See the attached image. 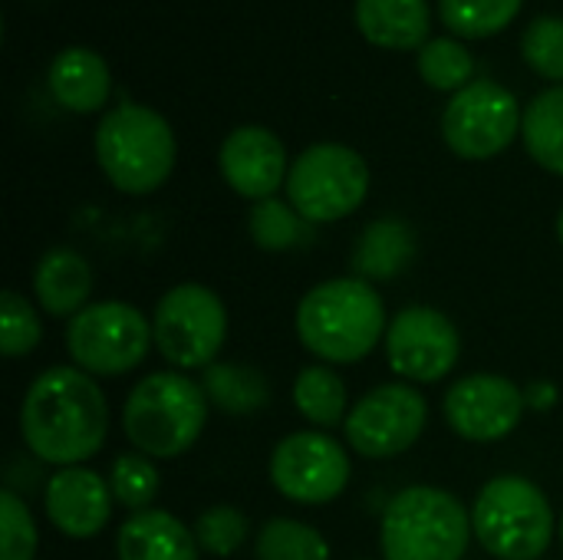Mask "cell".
<instances>
[{"mask_svg": "<svg viewBox=\"0 0 563 560\" xmlns=\"http://www.w3.org/2000/svg\"><path fill=\"white\" fill-rule=\"evenodd\" d=\"M23 446L49 465H82L109 439V403L96 376L76 366L43 370L20 403Z\"/></svg>", "mask_w": 563, "mask_h": 560, "instance_id": "obj_1", "label": "cell"}, {"mask_svg": "<svg viewBox=\"0 0 563 560\" xmlns=\"http://www.w3.org/2000/svg\"><path fill=\"white\" fill-rule=\"evenodd\" d=\"M386 304L363 277H333L297 304L300 343L327 363H360L386 340Z\"/></svg>", "mask_w": 563, "mask_h": 560, "instance_id": "obj_2", "label": "cell"}, {"mask_svg": "<svg viewBox=\"0 0 563 560\" xmlns=\"http://www.w3.org/2000/svg\"><path fill=\"white\" fill-rule=\"evenodd\" d=\"M208 409L211 403L191 376L148 373L125 396L122 432L148 459H178L201 439Z\"/></svg>", "mask_w": 563, "mask_h": 560, "instance_id": "obj_3", "label": "cell"}, {"mask_svg": "<svg viewBox=\"0 0 563 560\" xmlns=\"http://www.w3.org/2000/svg\"><path fill=\"white\" fill-rule=\"evenodd\" d=\"M175 132L168 119L148 106L122 102L96 125V162L122 195L158 191L175 168Z\"/></svg>", "mask_w": 563, "mask_h": 560, "instance_id": "obj_4", "label": "cell"}, {"mask_svg": "<svg viewBox=\"0 0 563 560\" xmlns=\"http://www.w3.org/2000/svg\"><path fill=\"white\" fill-rule=\"evenodd\" d=\"M472 512L445 488H402L383 512L386 560H462L472 545Z\"/></svg>", "mask_w": 563, "mask_h": 560, "instance_id": "obj_5", "label": "cell"}, {"mask_svg": "<svg viewBox=\"0 0 563 560\" xmlns=\"http://www.w3.org/2000/svg\"><path fill=\"white\" fill-rule=\"evenodd\" d=\"M475 541L498 560H538L554 541V508L525 475L492 479L472 508Z\"/></svg>", "mask_w": 563, "mask_h": 560, "instance_id": "obj_6", "label": "cell"}, {"mask_svg": "<svg viewBox=\"0 0 563 560\" xmlns=\"http://www.w3.org/2000/svg\"><path fill=\"white\" fill-rule=\"evenodd\" d=\"M287 201L307 224L350 218L369 195L366 158L340 142H317L290 162Z\"/></svg>", "mask_w": 563, "mask_h": 560, "instance_id": "obj_7", "label": "cell"}, {"mask_svg": "<svg viewBox=\"0 0 563 560\" xmlns=\"http://www.w3.org/2000/svg\"><path fill=\"white\" fill-rule=\"evenodd\" d=\"M152 337L162 360L178 373L208 370L228 340V310L211 287L175 284L155 304Z\"/></svg>", "mask_w": 563, "mask_h": 560, "instance_id": "obj_8", "label": "cell"}, {"mask_svg": "<svg viewBox=\"0 0 563 560\" xmlns=\"http://www.w3.org/2000/svg\"><path fill=\"white\" fill-rule=\"evenodd\" d=\"M155 347L152 320L122 300L89 304L66 323V353L89 376H125Z\"/></svg>", "mask_w": 563, "mask_h": 560, "instance_id": "obj_9", "label": "cell"}, {"mask_svg": "<svg viewBox=\"0 0 563 560\" xmlns=\"http://www.w3.org/2000/svg\"><path fill=\"white\" fill-rule=\"evenodd\" d=\"M525 112L511 89L495 79H475L455 92L442 112L445 145L468 162L501 155L521 132Z\"/></svg>", "mask_w": 563, "mask_h": 560, "instance_id": "obj_10", "label": "cell"}, {"mask_svg": "<svg viewBox=\"0 0 563 560\" xmlns=\"http://www.w3.org/2000/svg\"><path fill=\"white\" fill-rule=\"evenodd\" d=\"M426 422L429 403L412 383H383L350 409L343 432L356 455L396 459L422 439Z\"/></svg>", "mask_w": 563, "mask_h": 560, "instance_id": "obj_11", "label": "cell"}, {"mask_svg": "<svg viewBox=\"0 0 563 560\" xmlns=\"http://www.w3.org/2000/svg\"><path fill=\"white\" fill-rule=\"evenodd\" d=\"M271 482L294 505H330L350 485V455L343 446L320 432L300 429L284 436L271 452Z\"/></svg>", "mask_w": 563, "mask_h": 560, "instance_id": "obj_12", "label": "cell"}, {"mask_svg": "<svg viewBox=\"0 0 563 560\" xmlns=\"http://www.w3.org/2000/svg\"><path fill=\"white\" fill-rule=\"evenodd\" d=\"M386 360L406 383H439L445 380L462 353V337L455 323L435 307H406L386 327Z\"/></svg>", "mask_w": 563, "mask_h": 560, "instance_id": "obj_13", "label": "cell"}, {"mask_svg": "<svg viewBox=\"0 0 563 560\" xmlns=\"http://www.w3.org/2000/svg\"><path fill=\"white\" fill-rule=\"evenodd\" d=\"M528 409L525 389L498 373H472L449 386L442 413L455 436L465 442H501L508 439Z\"/></svg>", "mask_w": 563, "mask_h": 560, "instance_id": "obj_14", "label": "cell"}, {"mask_svg": "<svg viewBox=\"0 0 563 560\" xmlns=\"http://www.w3.org/2000/svg\"><path fill=\"white\" fill-rule=\"evenodd\" d=\"M221 175L231 191L251 201L274 198L290 175L284 142L264 125H238L218 152Z\"/></svg>", "mask_w": 563, "mask_h": 560, "instance_id": "obj_15", "label": "cell"}, {"mask_svg": "<svg viewBox=\"0 0 563 560\" xmlns=\"http://www.w3.org/2000/svg\"><path fill=\"white\" fill-rule=\"evenodd\" d=\"M112 488L109 479L86 465L59 469L43 488V512L49 525L73 541H89L106 531L112 518Z\"/></svg>", "mask_w": 563, "mask_h": 560, "instance_id": "obj_16", "label": "cell"}, {"mask_svg": "<svg viewBox=\"0 0 563 560\" xmlns=\"http://www.w3.org/2000/svg\"><path fill=\"white\" fill-rule=\"evenodd\" d=\"M46 86L63 109L89 116V112L106 109L112 96V73H109V63L96 50L69 46L53 56Z\"/></svg>", "mask_w": 563, "mask_h": 560, "instance_id": "obj_17", "label": "cell"}, {"mask_svg": "<svg viewBox=\"0 0 563 560\" xmlns=\"http://www.w3.org/2000/svg\"><path fill=\"white\" fill-rule=\"evenodd\" d=\"M119 560H198L201 548L195 531L185 528L172 512L145 508L122 521L115 535Z\"/></svg>", "mask_w": 563, "mask_h": 560, "instance_id": "obj_18", "label": "cell"}, {"mask_svg": "<svg viewBox=\"0 0 563 560\" xmlns=\"http://www.w3.org/2000/svg\"><path fill=\"white\" fill-rule=\"evenodd\" d=\"M33 294L49 317H76L92 294V267L73 248H49L33 271Z\"/></svg>", "mask_w": 563, "mask_h": 560, "instance_id": "obj_19", "label": "cell"}, {"mask_svg": "<svg viewBox=\"0 0 563 560\" xmlns=\"http://www.w3.org/2000/svg\"><path fill=\"white\" fill-rule=\"evenodd\" d=\"M356 26L379 50H422L432 13L426 0H356Z\"/></svg>", "mask_w": 563, "mask_h": 560, "instance_id": "obj_20", "label": "cell"}, {"mask_svg": "<svg viewBox=\"0 0 563 560\" xmlns=\"http://www.w3.org/2000/svg\"><path fill=\"white\" fill-rule=\"evenodd\" d=\"M416 257V231L402 218H376L363 228L356 251H353V271L363 281H393L399 277L409 261Z\"/></svg>", "mask_w": 563, "mask_h": 560, "instance_id": "obj_21", "label": "cell"}, {"mask_svg": "<svg viewBox=\"0 0 563 560\" xmlns=\"http://www.w3.org/2000/svg\"><path fill=\"white\" fill-rule=\"evenodd\" d=\"M208 403L228 416H251L271 403V383L261 370L244 363H211L201 373Z\"/></svg>", "mask_w": 563, "mask_h": 560, "instance_id": "obj_22", "label": "cell"}, {"mask_svg": "<svg viewBox=\"0 0 563 560\" xmlns=\"http://www.w3.org/2000/svg\"><path fill=\"white\" fill-rule=\"evenodd\" d=\"M294 406L317 429H336L350 416V393L336 370L307 366L294 380Z\"/></svg>", "mask_w": 563, "mask_h": 560, "instance_id": "obj_23", "label": "cell"}, {"mask_svg": "<svg viewBox=\"0 0 563 560\" xmlns=\"http://www.w3.org/2000/svg\"><path fill=\"white\" fill-rule=\"evenodd\" d=\"M521 139L528 155L563 178V86H551L531 99L521 122Z\"/></svg>", "mask_w": 563, "mask_h": 560, "instance_id": "obj_24", "label": "cell"}, {"mask_svg": "<svg viewBox=\"0 0 563 560\" xmlns=\"http://www.w3.org/2000/svg\"><path fill=\"white\" fill-rule=\"evenodd\" d=\"M254 560H330V545L303 521L271 518L254 538Z\"/></svg>", "mask_w": 563, "mask_h": 560, "instance_id": "obj_25", "label": "cell"}, {"mask_svg": "<svg viewBox=\"0 0 563 560\" xmlns=\"http://www.w3.org/2000/svg\"><path fill=\"white\" fill-rule=\"evenodd\" d=\"M525 0H439L442 23L462 40H485L515 23Z\"/></svg>", "mask_w": 563, "mask_h": 560, "instance_id": "obj_26", "label": "cell"}, {"mask_svg": "<svg viewBox=\"0 0 563 560\" xmlns=\"http://www.w3.org/2000/svg\"><path fill=\"white\" fill-rule=\"evenodd\" d=\"M416 69L422 83L439 92H462L468 83H475V56L455 36L429 40L416 56Z\"/></svg>", "mask_w": 563, "mask_h": 560, "instance_id": "obj_27", "label": "cell"}, {"mask_svg": "<svg viewBox=\"0 0 563 560\" xmlns=\"http://www.w3.org/2000/svg\"><path fill=\"white\" fill-rule=\"evenodd\" d=\"M247 231L261 251H290L307 238V221L297 215L290 201L264 198V201H254Z\"/></svg>", "mask_w": 563, "mask_h": 560, "instance_id": "obj_28", "label": "cell"}, {"mask_svg": "<svg viewBox=\"0 0 563 560\" xmlns=\"http://www.w3.org/2000/svg\"><path fill=\"white\" fill-rule=\"evenodd\" d=\"M109 488H112V498L135 515V512H145L158 498L162 479H158V469L148 455L125 452L109 469Z\"/></svg>", "mask_w": 563, "mask_h": 560, "instance_id": "obj_29", "label": "cell"}, {"mask_svg": "<svg viewBox=\"0 0 563 560\" xmlns=\"http://www.w3.org/2000/svg\"><path fill=\"white\" fill-rule=\"evenodd\" d=\"M43 340V320L20 290H3L0 297V353L10 360L30 356Z\"/></svg>", "mask_w": 563, "mask_h": 560, "instance_id": "obj_30", "label": "cell"}, {"mask_svg": "<svg viewBox=\"0 0 563 560\" xmlns=\"http://www.w3.org/2000/svg\"><path fill=\"white\" fill-rule=\"evenodd\" d=\"M521 53L538 76L563 86V17H534L521 36Z\"/></svg>", "mask_w": 563, "mask_h": 560, "instance_id": "obj_31", "label": "cell"}, {"mask_svg": "<svg viewBox=\"0 0 563 560\" xmlns=\"http://www.w3.org/2000/svg\"><path fill=\"white\" fill-rule=\"evenodd\" d=\"M191 531H195V541H198V548L205 554H211V558H231L247 541L251 525H247V518L238 508L214 505V508H208V512L198 515V521H195Z\"/></svg>", "mask_w": 563, "mask_h": 560, "instance_id": "obj_32", "label": "cell"}, {"mask_svg": "<svg viewBox=\"0 0 563 560\" xmlns=\"http://www.w3.org/2000/svg\"><path fill=\"white\" fill-rule=\"evenodd\" d=\"M0 560H33L36 558V545H40V531L36 521L26 508V502L20 495H13L10 488L0 492Z\"/></svg>", "mask_w": 563, "mask_h": 560, "instance_id": "obj_33", "label": "cell"}, {"mask_svg": "<svg viewBox=\"0 0 563 560\" xmlns=\"http://www.w3.org/2000/svg\"><path fill=\"white\" fill-rule=\"evenodd\" d=\"M525 396H528V406H534V409H551V406L558 403V386H554V383H534V386L525 389Z\"/></svg>", "mask_w": 563, "mask_h": 560, "instance_id": "obj_34", "label": "cell"}, {"mask_svg": "<svg viewBox=\"0 0 563 560\" xmlns=\"http://www.w3.org/2000/svg\"><path fill=\"white\" fill-rule=\"evenodd\" d=\"M558 241L563 244V208H561V215H558Z\"/></svg>", "mask_w": 563, "mask_h": 560, "instance_id": "obj_35", "label": "cell"}, {"mask_svg": "<svg viewBox=\"0 0 563 560\" xmlns=\"http://www.w3.org/2000/svg\"><path fill=\"white\" fill-rule=\"evenodd\" d=\"M561 545H563V515H561Z\"/></svg>", "mask_w": 563, "mask_h": 560, "instance_id": "obj_36", "label": "cell"}]
</instances>
